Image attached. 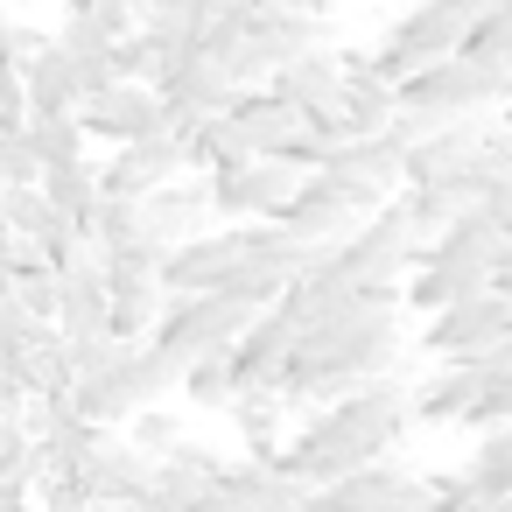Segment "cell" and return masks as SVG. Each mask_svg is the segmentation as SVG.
I'll return each instance as SVG.
<instances>
[{"label":"cell","instance_id":"6da1fadb","mask_svg":"<svg viewBox=\"0 0 512 512\" xmlns=\"http://www.w3.org/2000/svg\"><path fill=\"white\" fill-rule=\"evenodd\" d=\"M414 428V393L400 379H372L358 393H344L337 407L309 414L288 442H281V470L302 484V491H330L344 477H358L365 463H386V449Z\"/></svg>","mask_w":512,"mask_h":512},{"label":"cell","instance_id":"7a4b0ae2","mask_svg":"<svg viewBox=\"0 0 512 512\" xmlns=\"http://www.w3.org/2000/svg\"><path fill=\"white\" fill-rule=\"evenodd\" d=\"M253 316L260 309H246V302H232V295H183V302H162V323H155V351L176 365V372H190V365H204V358H225L246 330H253Z\"/></svg>","mask_w":512,"mask_h":512},{"label":"cell","instance_id":"3957f363","mask_svg":"<svg viewBox=\"0 0 512 512\" xmlns=\"http://www.w3.org/2000/svg\"><path fill=\"white\" fill-rule=\"evenodd\" d=\"M463 36H470V29H463V22H449L442 8H407V15L379 36V50H372L365 64L400 92V85H414V78H428V71L456 64V57H463Z\"/></svg>","mask_w":512,"mask_h":512},{"label":"cell","instance_id":"277c9868","mask_svg":"<svg viewBox=\"0 0 512 512\" xmlns=\"http://www.w3.org/2000/svg\"><path fill=\"white\" fill-rule=\"evenodd\" d=\"M505 344H512V302L505 295L456 302V309L428 316V330H421V351L442 365H484V358H505Z\"/></svg>","mask_w":512,"mask_h":512},{"label":"cell","instance_id":"5b68a950","mask_svg":"<svg viewBox=\"0 0 512 512\" xmlns=\"http://www.w3.org/2000/svg\"><path fill=\"white\" fill-rule=\"evenodd\" d=\"M414 260H421V239H414V225H407L400 204L372 211V218L337 246V267H344L358 288H400V281L414 274Z\"/></svg>","mask_w":512,"mask_h":512},{"label":"cell","instance_id":"8992f818","mask_svg":"<svg viewBox=\"0 0 512 512\" xmlns=\"http://www.w3.org/2000/svg\"><path fill=\"white\" fill-rule=\"evenodd\" d=\"M253 253V225H225V232H197L190 246L162 253V302H183V295H218Z\"/></svg>","mask_w":512,"mask_h":512},{"label":"cell","instance_id":"52a82bcc","mask_svg":"<svg viewBox=\"0 0 512 512\" xmlns=\"http://www.w3.org/2000/svg\"><path fill=\"white\" fill-rule=\"evenodd\" d=\"M302 190V169L295 162H239V169H218L204 176V197L218 218H253V225H274Z\"/></svg>","mask_w":512,"mask_h":512},{"label":"cell","instance_id":"ba28073f","mask_svg":"<svg viewBox=\"0 0 512 512\" xmlns=\"http://www.w3.org/2000/svg\"><path fill=\"white\" fill-rule=\"evenodd\" d=\"M309 176H330V183H344L351 197H365L372 211H386V197L407 183V148H400L393 134H372V141H330V148L316 155Z\"/></svg>","mask_w":512,"mask_h":512},{"label":"cell","instance_id":"9c48e42d","mask_svg":"<svg viewBox=\"0 0 512 512\" xmlns=\"http://www.w3.org/2000/svg\"><path fill=\"white\" fill-rule=\"evenodd\" d=\"M372 218V204L365 197H351L344 183H330V176H302V190H295V204L274 218L288 239H302V246H323V253H337L358 225Z\"/></svg>","mask_w":512,"mask_h":512},{"label":"cell","instance_id":"30bf717a","mask_svg":"<svg viewBox=\"0 0 512 512\" xmlns=\"http://www.w3.org/2000/svg\"><path fill=\"white\" fill-rule=\"evenodd\" d=\"M190 176V148L176 134H155V141H134V148H113V162H99V197H120V204H148L155 190L183 183Z\"/></svg>","mask_w":512,"mask_h":512},{"label":"cell","instance_id":"8fae6325","mask_svg":"<svg viewBox=\"0 0 512 512\" xmlns=\"http://www.w3.org/2000/svg\"><path fill=\"white\" fill-rule=\"evenodd\" d=\"M78 127H85V141L134 148V141L169 134V113H162V99H155L148 85H113V92H99V99L78 106Z\"/></svg>","mask_w":512,"mask_h":512},{"label":"cell","instance_id":"7c38bea8","mask_svg":"<svg viewBox=\"0 0 512 512\" xmlns=\"http://www.w3.org/2000/svg\"><path fill=\"white\" fill-rule=\"evenodd\" d=\"M57 337L64 344H92L106 337V267L85 246L71 267H57Z\"/></svg>","mask_w":512,"mask_h":512},{"label":"cell","instance_id":"4fadbf2b","mask_svg":"<svg viewBox=\"0 0 512 512\" xmlns=\"http://www.w3.org/2000/svg\"><path fill=\"white\" fill-rule=\"evenodd\" d=\"M204 218H211V197H204L197 176H183V183H169V190H155L141 204V239L155 253H176V246H190L204 232Z\"/></svg>","mask_w":512,"mask_h":512},{"label":"cell","instance_id":"5bb4252c","mask_svg":"<svg viewBox=\"0 0 512 512\" xmlns=\"http://www.w3.org/2000/svg\"><path fill=\"white\" fill-rule=\"evenodd\" d=\"M218 477H225V456H211L204 442H183V449H169V456L155 463L148 505H155V512H190L204 491H218Z\"/></svg>","mask_w":512,"mask_h":512},{"label":"cell","instance_id":"9a60e30c","mask_svg":"<svg viewBox=\"0 0 512 512\" xmlns=\"http://www.w3.org/2000/svg\"><path fill=\"white\" fill-rule=\"evenodd\" d=\"M330 491H337L344 512H428V484H421L414 470H400L393 456H386V463H365L358 477H344V484H330Z\"/></svg>","mask_w":512,"mask_h":512},{"label":"cell","instance_id":"2e32d148","mask_svg":"<svg viewBox=\"0 0 512 512\" xmlns=\"http://www.w3.org/2000/svg\"><path fill=\"white\" fill-rule=\"evenodd\" d=\"M393 127V85L365 64V57H344V92H337V134L344 141H372Z\"/></svg>","mask_w":512,"mask_h":512},{"label":"cell","instance_id":"e0dca14e","mask_svg":"<svg viewBox=\"0 0 512 512\" xmlns=\"http://www.w3.org/2000/svg\"><path fill=\"white\" fill-rule=\"evenodd\" d=\"M148 484H155V463L134 449V442H113L106 435V449H99V463L85 470V498L92 505H134V498H148Z\"/></svg>","mask_w":512,"mask_h":512},{"label":"cell","instance_id":"ac0fdd59","mask_svg":"<svg viewBox=\"0 0 512 512\" xmlns=\"http://www.w3.org/2000/svg\"><path fill=\"white\" fill-rule=\"evenodd\" d=\"M22 92H29V120H71V113H78V71H71V57L57 50V36H50V50L22 71Z\"/></svg>","mask_w":512,"mask_h":512},{"label":"cell","instance_id":"d6986e66","mask_svg":"<svg viewBox=\"0 0 512 512\" xmlns=\"http://www.w3.org/2000/svg\"><path fill=\"white\" fill-rule=\"evenodd\" d=\"M225 414H232V428H239V442H246L253 463H274V456H281V442H288V435H281V428H288V400H281V393H239Z\"/></svg>","mask_w":512,"mask_h":512},{"label":"cell","instance_id":"ffe728a7","mask_svg":"<svg viewBox=\"0 0 512 512\" xmlns=\"http://www.w3.org/2000/svg\"><path fill=\"white\" fill-rule=\"evenodd\" d=\"M36 190H43V204H50L64 225H78V232H85V218L99 211V162L85 155V162H64V169H43V183H36Z\"/></svg>","mask_w":512,"mask_h":512},{"label":"cell","instance_id":"44dd1931","mask_svg":"<svg viewBox=\"0 0 512 512\" xmlns=\"http://www.w3.org/2000/svg\"><path fill=\"white\" fill-rule=\"evenodd\" d=\"M141 36H162V43L197 50L211 36V8H204V0H141Z\"/></svg>","mask_w":512,"mask_h":512},{"label":"cell","instance_id":"7402d4cb","mask_svg":"<svg viewBox=\"0 0 512 512\" xmlns=\"http://www.w3.org/2000/svg\"><path fill=\"white\" fill-rule=\"evenodd\" d=\"M176 393H183L190 407H218V414H225V407L239 400V379H232V351H225V358H204V365H190Z\"/></svg>","mask_w":512,"mask_h":512},{"label":"cell","instance_id":"603a6c76","mask_svg":"<svg viewBox=\"0 0 512 512\" xmlns=\"http://www.w3.org/2000/svg\"><path fill=\"white\" fill-rule=\"evenodd\" d=\"M29 148H36L43 169L85 162V127H78V113H71V120H29Z\"/></svg>","mask_w":512,"mask_h":512},{"label":"cell","instance_id":"cb8c5ba5","mask_svg":"<svg viewBox=\"0 0 512 512\" xmlns=\"http://www.w3.org/2000/svg\"><path fill=\"white\" fill-rule=\"evenodd\" d=\"M127 442H134L148 463H162V456H169V449H183L190 435H183V421H176L169 407H141V414L127 421Z\"/></svg>","mask_w":512,"mask_h":512},{"label":"cell","instance_id":"d4e9b609","mask_svg":"<svg viewBox=\"0 0 512 512\" xmlns=\"http://www.w3.org/2000/svg\"><path fill=\"white\" fill-rule=\"evenodd\" d=\"M43 162L29 148V127H0V190H36Z\"/></svg>","mask_w":512,"mask_h":512},{"label":"cell","instance_id":"484cf974","mask_svg":"<svg viewBox=\"0 0 512 512\" xmlns=\"http://www.w3.org/2000/svg\"><path fill=\"white\" fill-rule=\"evenodd\" d=\"M15 302H22L36 323H50V330H57V274H50V267L15 260Z\"/></svg>","mask_w":512,"mask_h":512},{"label":"cell","instance_id":"4316f807","mask_svg":"<svg viewBox=\"0 0 512 512\" xmlns=\"http://www.w3.org/2000/svg\"><path fill=\"white\" fill-rule=\"evenodd\" d=\"M85 15H92L113 43H127V36L141 29V0H85Z\"/></svg>","mask_w":512,"mask_h":512},{"label":"cell","instance_id":"83f0119b","mask_svg":"<svg viewBox=\"0 0 512 512\" xmlns=\"http://www.w3.org/2000/svg\"><path fill=\"white\" fill-rule=\"evenodd\" d=\"M0 127H29V92H22V71L0 57Z\"/></svg>","mask_w":512,"mask_h":512},{"label":"cell","instance_id":"f1b7e54d","mask_svg":"<svg viewBox=\"0 0 512 512\" xmlns=\"http://www.w3.org/2000/svg\"><path fill=\"white\" fill-rule=\"evenodd\" d=\"M274 8H288V15H309V22H323L337 0H274Z\"/></svg>","mask_w":512,"mask_h":512},{"label":"cell","instance_id":"f546056e","mask_svg":"<svg viewBox=\"0 0 512 512\" xmlns=\"http://www.w3.org/2000/svg\"><path fill=\"white\" fill-rule=\"evenodd\" d=\"M295 512H344V505H337V491H309Z\"/></svg>","mask_w":512,"mask_h":512},{"label":"cell","instance_id":"4dcf8cb0","mask_svg":"<svg viewBox=\"0 0 512 512\" xmlns=\"http://www.w3.org/2000/svg\"><path fill=\"white\" fill-rule=\"evenodd\" d=\"M491 295H505V302H512V253L498 260V274H491Z\"/></svg>","mask_w":512,"mask_h":512},{"label":"cell","instance_id":"1f68e13d","mask_svg":"<svg viewBox=\"0 0 512 512\" xmlns=\"http://www.w3.org/2000/svg\"><path fill=\"white\" fill-rule=\"evenodd\" d=\"M8 8H43V0H8Z\"/></svg>","mask_w":512,"mask_h":512}]
</instances>
